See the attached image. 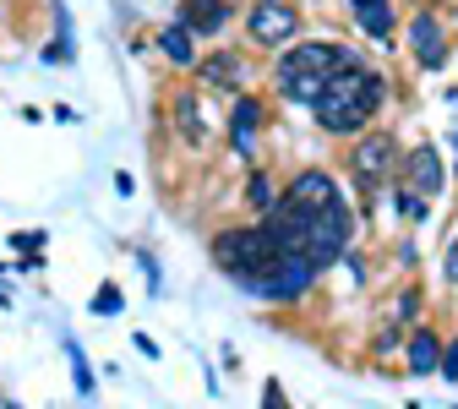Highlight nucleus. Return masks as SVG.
Masks as SVG:
<instances>
[{
    "instance_id": "423d86ee",
    "label": "nucleus",
    "mask_w": 458,
    "mask_h": 409,
    "mask_svg": "<svg viewBox=\"0 0 458 409\" xmlns=\"http://www.w3.org/2000/svg\"><path fill=\"white\" fill-rule=\"evenodd\" d=\"M350 164H355V175H360L366 186H377V181H387V175L398 169V142H393L387 132H360Z\"/></svg>"
},
{
    "instance_id": "ddd939ff",
    "label": "nucleus",
    "mask_w": 458,
    "mask_h": 409,
    "mask_svg": "<svg viewBox=\"0 0 458 409\" xmlns=\"http://www.w3.org/2000/svg\"><path fill=\"white\" fill-rule=\"evenodd\" d=\"M404 361H410L415 377H431L437 361H442V333H437V328H415V333L404 338Z\"/></svg>"
},
{
    "instance_id": "0eeeda50",
    "label": "nucleus",
    "mask_w": 458,
    "mask_h": 409,
    "mask_svg": "<svg viewBox=\"0 0 458 409\" xmlns=\"http://www.w3.org/2000/svg\"><path fill=\"white\" fill-rule=\"evenodd\" d=\"M267 121V104L257 93H235V104H229V148H235L241 158L257 153V132Z\"/></svg>"
},
{
    "instance_id": "4468645a",
    "label": "nucleus",
    "mask_w": 458,
    "mask_h": 409,
    "mask_svg": "<svg viewBox=\"0 0 458 409\" xmlns=\"http://www.w3.org/2000/svg\"><path fill=\"white\" fill-rule=\"evenodd\" d=\"M169 115H175V132H181L191 148H202V142H208V121H202V109H197V93H191V88H181V93H175Z\"/></svg>"
},
{
    "instance_id": "9b49d317",
    "label": "nucleus",
    "mask_w": 458,
    "mask_h": 409,
    "mask_svg": "<svg viewBox=\"0 0 458 409\" xmlns=\"http://www.w3.org/2000/svg\"><path fill=\"white\" fill-rule=\"evenodd\" d=\"M404 186L420 192V197H437V192H442V158H437L431 142H420V148L404 158Z\"/></svg>"
},
{
    "instance_id": "f3484780",
    "label": "nucleus",
    "mask_w": 458,
    "mask_h": 409,
    "mask_svg": "<svg viewBox=\"0 0 458 409\" xmlns=\"http://www.w3.org/2000/svg\"><path fill=\"white\" fill-rule=\"evenodd\" d=\"M66 361H72V382H77V393L93 398L98 382H93V366H88V355H82V344H77V338H66Z\"/></svg>"
},
{
    "instance_id": "dca6fc26",
    "label": "nucleus",
    "mask_w": 458,
    "mask_h": 409,
    "mask_svg": "<svg viewBox=\"0 0 458 409\" xmlns=\"http://www.w3.org/2000/svg\"><path fill=\"white\" fill-rule=\"evenodd\" d=\"M350 6H355V22H360L366 38H387L393 33V6L387 0H350Z\"/></svg>"
},
{
    "instance_id": "bb28decb",
    "label": "nucleus",
    "mask_w": 458,
    "mask_h": 409,
    "mask_svg": "<svg viewBox=\"0 0 458 409\" xmlns=\"http://www.w3.org/2000/svg\"><path fill=\"white\" fill-rule=\"evenodd\" d=\"M453 148H458V137H453ZM453 169H458V164H453Z\"/></svg>"
},
{
    "instance_id": "9d476101",
    "label": "nucleus",
    "mask_w": 458,
    "mask_h": 409,
    "mask_svg": "<svg viewBox=\"0 0 458 409\" xmlns=\"http://www.w3.org/2000/svg\"><path fill=\"white\" fill-rule=\"evenodd\" d=\"M229 17H235V6H229V0H181V17H175V22L197 38V33H224Z\"/></svg>"
},
{
    "instance_id": "a878e982",
    "label": "nucleus",
    "mask_w": 458,
    "mask_h": 409,
    "mask_svg": "<svg viewBox=\"0 0 458 409\" xmlns=\"http://www.w3.org/2000/svg\"><path fill=\"white\" fill-rule=\"evenodd\" d=\"M447 284H458V235L447 241Z\"/></svg>"
},
{
    "instance_id": "20e7f679",
    "label": "nucleus",
    "mask_w": 458,
    "mask_h": 409,
    "mask_svg": "<svg viewBox=\"0 0 458 409\" xmlns=\"http://www.w3.org/2000/svg\"><path fill=\"white\" fill-rule=\"evenodd\" d=\"M317 278H322V268H317L311 257H301V251H284L273 273H262V278H246L241 289H246V295H257V301H273V306H295V301H306L311 289H317Z\"/></svg>"
},
{
    "instance_id": "a211bd4d",
    "label": "nucleus",
    "mask_w": 458,
    "mask_h": 409,
    "mask_svg": "<svg viewBox=\"0 0 458 409\" xmlns=\"http://www.w3.org/2000/svg\"><path fill=\"white\" fill-rule=\"evenodd\" d=\"M246 197H251V208H257V213H273V208H278V186L267 181L262 169H251V181H246Z\"/></svg>"
},
{
    "instance_id": "6ab92c4d",
    "label": "nucleus",
    "mask_w": 458,
    "mask_h": 409,
    "mask_svg": "<svg viewBox=\"0 0 458 409\" xmlns=\"http://www.w3.org/2000/svg\"><path fill=\"white\" fill-rule=\"evenodd\" d=\"M420 317V289L404 284V289H393V322H415Z\"/></svg>"
},
{
    "instance_id": "1a4fd4ad",
    "label": "nucleus",
    "mask_w": 458,
    "mask_h": 409,
    "mask_svg": "<svg viewBox=\"0 0 458 409\" xmlns=\"http://www.w3.org/2000/svg\"><path fill=\"white\" fill-rule=\"evenodd\" d=\"M246 77H251V66H246V55H241V49H213V55H202V61H197V82H202V88L241 93Z\"/></svg>"
},
{
    "instance_id": "f257e3e1",
    "label": "nucleus",
    "mask_w": 458,
    "mask_h": 409,
    "mask_svg": "<svg viewBox=\"0 0 458 409\" xmlns=\"http://www.w3.org/2000/svg\"><path fill=\"white\" fill-rule=\"evenodd\" d=\"M382 98H387L382 72H371V66H360V61H344V66H333V77H327L322 93L311 98V115H317V126L333 132V137H360V132L377 121Z\"/></svg>"
},
{
    "instance_id": "b1692460",
    "label": "nucleus",
    "mask_w": 458,
    "mask_h": 409,
    "mask_svg": "<svg viewBox=\"0 0 458 409\" xmlns=\"http://www.w3.org/2000/svg\"><path fill=\"white\" fill-rule=\"evenodd\" d=\"M12 246H17V251H28V257H33V246H44V229H33V235H12Z\"/></svg>"
},
{
    "instance_id": "7ed1b4c3",
    "label": "nucleus",
    "mask_w": 458,
    "mask_h": 409,
    "mask_svg": "<svg viewBox=\"0 0 458 409\" xmlns=\"http://www.w3.org/2000/svg\"><path fill=\"white\" fill-rule=\"evenodd\" d=\"M208 251H213V268H218V273H229L235 284L273 273V268H278V257H284V246L267 235L262 224H251V229H218Z\"/></svg>"
},
{
    "instance_id": "f03ea898",
    "label": "nucleus",
    "mask_w": 458,
    "mask_h": 409,
    "mask_svg": "<svg viewBox=\"0 0 458 409\" xmlns=\"http://www.w3.org/2000/svg\"><path fill=\"white\" fill-rule=\"evenodd\" d=\"M344 61H355L350 49H338V44H322V38H295L290 49L278 55V66H273V82L284 98H295V104H311L322 93V82L333 77V66Z\"/></svg>"
},
{
    "instance_id": "393cba45",
    "label": "nucleus",
    "mask_w": 458,
    "mask_h": 409,
    "mask_svg": "<svg viewBox=\"0 0 458 409\" xmlns=\"http://www.w3.org/2000/svg\"><path fill=\"white\" fill-rule=\"evenodd\" d=\"M262 409H284V388H278V382L262 388Z\"/></svg>"
},
{
    "instance_id": "412c9836",
    "label": "nucleus",
    "mask_w": 458,
    "mask_h": 409,
    "mask_svg": "<svg viewBox=\"0 0 458 409\" xmlns=\"http://www.w3.org/2000/svg\"><path fill=\"white\" fill-rule=\"evenodd\" d=\"M437 371H442V382H458V333L442 338V361H437Z\"/></svg>"
},
{
    "instance_id": "6e6552de",
    "label": "nucleus",
    "mask_w": 458,
    "mask_h": 409,
    "mask_svg": "<svg viewBox=\"0 0 458 409\" xmlns=\"http://www.w3.org/2000/svg\"><path fill=\"white\" fill-rule=\"evenodd\" d=\"M410 55H415L426 72H442L447 66V28H442L437 12H415V22H410Z\"/></svg>"
},
{
    "instance_id": "2eb2a0df",
    "label": "nucleus",
    "mask_w": 458,
    "mask_h": 409,
    "mask_svg": "<svg viewBox=\"0 0 458 409\" xmlns=\"http://www.w3.org/2000/svg\"><path fill=\"white\" fill-rule=\"evenodd\" d=\"M158 55L169 66H197V38L181 22H169V28H158Z\"/></svg>"
},
{
    "instance_id": "aec40b11",
    "label": "nucleus",
    "mask_w": 458,
    "mask_h": 409,
    "mask_svg": "<svg viewBox=\"0 0 458 409\" xmlns=\"http://www.w3.org/2000/svg\"><path fill=\"white\" fill-rule=\"evenodd\" d=\"M121 306H126V295H121V284H98V295H93V317H121Z\"/></svg>"
},
{
    "instance_id": "4be33fe9",
    "label": "nucleus",
    "mask_w": 458,
    "mask_h": 409,
    "mask_svg": "<svg viewBox=\"0 0 458 409\" xmlns=\"http://www.w3.org/2000/svg\"><path fill=\"white\" fill-rule=\"evenodd\" d=\"M398 208H404V218H426L431 208H426V197L420 192H410V186H398Z\"/></svg>"
},
{
    "instance_id": "39448f33",
    "label": "nucleus",
    "mask_w": 458,
    "mask_h": 409,
    "mask_svg": "<svg viewBox=\"0 0 458 409\" xmlns=\"http://www.w3.org/2000/svg\"><path fill=\"white\" fill-rule=\"evenodd\" d=\"M246 33H251V44H262V49H290L295 33H301V17L284 6V0H257V6L246 12Z\"/></svg>"
},
{
    "instance_id": "5701e85b",
    "label": "nucleus",
    "mask_w": 458,
    "mask_h": 409,
    "mask_svg": "<svg viewBox=\"0 0 458 409\" xmlns=\"http://www.w3.org/2000/svg\"><path fill=\"white\" fill-rule=\"evenodd\" d=\"M393 349H404V333H398V328H382V333H377V361H387Z\"/></svg>"
},
{
    "instance_id": "f8f14e48",
    "label": "nucleus",
    "mask_w": 458,
    "mask_h": 409,
    "mask_svg": "<svg viewBox=\"0 0 458 409\" xmlns=\"http://www.w3.org/2000/svg\"><path fill=\"white\" fill-rule=\"evenodd\" d=\"M333 197H338V181H333L327 169H301L295 181H290V192H284V202H295V208H322Z\"/></svg>"
},
{
    "instance_id": "cd10ccee",
    "label": "nucleus",
    "mask_w": 458,
    "mask_h": 409,
    "mask_svg": "<svg viewBox=\"0 0 458 409\" xmlns=\"http://www.w3.org/2000/svg\"><path fill=\"white\" fill-rule=\"evenodd\" d=\"M6 409H17V404H6Z\"/></svg>"
}]
</instances>
